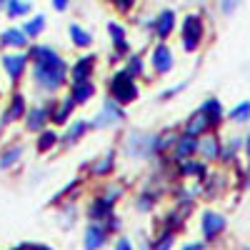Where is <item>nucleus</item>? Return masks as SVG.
I'll return each mask as SVG.
<instances>
[{
  "mask_svg": "<svg viewBox=\"0 0 250 250\" xmlns=\"http://www.w3.org/2000/svg\"><path fill=\"white\" fill-rule=\"evenodd\" d=\"M220 148L223 145H220L215 133H205V135L198 138V155L203 160H218L220 158Z\"/></svg>",
  "mask_w": 250,
  "mask_h": 250,
  "instance_id": "nucleus-25",
  "label": "nucleus"
},
{
  "mask_svg": "<svg viewBox=\"0 0 250 250\" xmlns=\"http://www.w3.org/2000/svg\"><path fill=\"white\" fill-rule=\"evenodd\" d=\"M30 68L28 75L33 80V85L40 95L45 98H58L62 90L68 88V60L62 58L53 45H30L28 48Z\"/></svg>",
  "mask_w": 250,
  "mask_h": 250,
  "instance_id": "nucleus-1",
  "label": "nucleus"
},
{
  "mask_svg": "<svg viewBox=\"0 0 250 250\" xmlns=\"http://www.w3.org/2000/svg\"><path fill=\"white\" fill-rule=\"evenodd\" d=\"M133 243H135V250H153V240H150L148 230H138Z\"/></svg>",
  "mask_w": 250,
  "mask_h": 250,
  "instance_id": "nucleus-38",
  "label": "nucleus"
},
{
  "mask_svg": "<svg viewBox=\"0 0 250 250\" xmlns=\"http://www.w3.org/2000/svg\"><path fill=\"white\" fill-rule=\"evenodd\" d=\"M98 70V55L93 53H85V55H80L73 65L68 68V80L70 83H80V80H93Z\"/></svg>",
  "mask_w": 250,
  "mask_h": 250,
  "instance_id": "nucleus-14",
  "label": "nucleus"
},
{
  "mask_svg": "<svg viewBox=\"0 0 250 250\" xmlns=\"http://www.w3.org/2000/svg\"><path fill=\"white\" fill-rule=\"evenodd\" d=\"M123 68L128 70V75H130V78L140 80V78L145 75V60H143V55H140V53H130V55H125Z\"/></svg>",
  "mask_w": 250,
  "mask_h": 250,
  "instance_id": "nucleus-33",
  "label": "nucleus"
},
{
  "mask_svg": "<svg viewBox=\"0 0 250 250\" xmlns=\"http://www.w3.org/2000/svg\"><path fill=\"white\" fill-rule=\"evenodd\" d=\"M110 243V235L103 230L100 223H88L83 228V250H103Z\"/></svg>",
  "mask_w": 250,
  "mask_h": 250,
  "instance_id": "nucleus-19",
  "label": "nucleus"
},
{
  "mask_svg": "<svg viewBox=\"0 0 250 250\" xmlns=\"http://www.w3.org/2000/svg\"><path fill=\"white\" fill-rule=\"evenodd\" d=\"M80 213H78V200H65L58 205V223L65 228V230H70V228L78 223Z\"/></svg>",
  "mask_w": 250,
  "mask_h": 250,
  "instance_id": "nucleus-28",
  "label": "nucleus"
},
{
  "mask_svg": "<svg viewBox=\"0 0 250 250\" xmlns=\"http://www.w3.org/2000/svg\"><path fill=\"white\" fill-rule=\"evenodd\" d=\"M225 228H228V220L223 213H218V210H203L200 213V230H203L205 240L220 238L225 233Z\"/></svg>",
  "mask_w": 250,
  "mask_h": 250,
  "instance_id": "nucleus-13",
  "label": "nucleus"
},
{
  "mask_svg": "<svg viewBox=\"0 0 250 250\" xmlns=\"http://www.w3.org/2000/svg\"><path fill=\"white\" fill-rule=\"evenodd\" d=\"M100 225H103V230H105L110 238H115V235H120V233H123V218H120V213L108 215V218L103 220Z\"/></svg>",
  "mask_w": 250,
  "mask_h": 250,
  "instance_id": "nucleus-36",
  "label": "nucleus"
},
{
  "mask_svg": "<svg viewBox=\"0 0 250 250\" xmlns=\"http://www.w3.org/2000/svg\"><path fill=\"white\" fill-rule=\"evenodd\" d=\"M68 95L78 108H85L88 103L98 95L95 80H80V83H68Z\"/></svg>",
  "mask_w": 250,
  "mask_h": 250,
  "instance_id": "nucleus-18",
  "label": "nucleus"
},
{
  "mask_svg": "<svg viewBox=\"0 0 250 250\" xmlns=\"http://www.w3.org/2000/svg\"><path fill=\"white\" fill-rule=\"evenodd\" d=\"M248 185H250V173H248Z\"/></svg>",
  "mask_w": 250,
  "mask_h": 250,
  "instance_id": "nucleus-48",
  "label": "nucleus"
},
{
  "mask_svg": "<svg viewBox=\"0 0 250 250\" xmlns=\"http://www.w3.org/2000/svg\"><path fill=\"white\" fill-rule=\"evenodd\" d=\"M160 198H163V188H158V185H143L140 190L135 193V200H133V205H135V210L140 213V215H148V213H153L155 208H158V203H160Z\"/></svg>",
  "mask_w": 250,
  "mask_h": 250,
  "instance_id": "nucleus-12",
  "label": "nucleus"
},
{
  "mask_svg": "<svg viewBox=\"0 0 250 250\" xmlns=\"http://www.w3.org/2000/svg\"><path fill=\"white\" fill-rule=\"evenodd\" d=\"M10 250H55V248L48 245V243H33V240H25V243H18V245L10 248Z\"/></svg>",
  "mask_w": 250,
  "mask_h": 250,
  "instance_id": "nucleus-40",
  "label": "nucleus"
},
{
  "mask_svg": "<svg viewBox=\"0 0 250 250\" xmlns=\"http://www.w3.org/2000/svg\"><path fill=\"white\" fill-rule=\"evenodd\" d=\"M88 133H90V120H88V118H73V120L65 125V130L60 133L58 148H60V150H70V148H75V145L85 138Z\"/></svg>",
  "mask_w": 250,
  "mask_h": 250,
  "instance_id": "nucleus-9",
  "label": "nucleus"
},
{
  "mask_svg": "<svg viewBox=\"0 0 250 250\" xmlns=\"http://www.w3.org/2000/svg\"><path fill=\"white\" fill-rule=\"evenodd\" d=\"M245 153H248V158H250V135L245 138Z\"/></svg>",
  "mask_w": 250,
  "mask_h": 250,
  "instance_id": "nucleus-46",
  "label": "nucleus"
},
{
  "mask_svg": "<svg viewBox=\"0 0 250 250\" xmlns=\"http://www.w3.org/2000/svg\"><path fill=\"white\" fill-rule=\"evenodd\" d=\"M113 5H115L120 13H130L133 5H135V0H113Z\"/></svg>",
  "mask_w": 250,
  "mask_h": 250,
  "instance_id": "nucleus-42",
  "label": "nucleus"
},
{
  "mask_svg": "<svg viewBox=\"0 0 250 250\" xmlns=\"http://www.w3.org/2000/svg\"><path fill=\"white\" fill-rule=\"evenodd\" d=\"M108 35H110V43H113V53L120 60L125 55H130V43H128V30H125V25L110 20V23H108Z\"/></svg>",
  "mask_w": 250,
  "mask_h": 250,
  "instance_id": "nucleus-20",
  "label": "nucleus"
},
{
  "mask_svg": "<svg viewBox=\"0 0 250 250\" xmlns=\"http://www.w3.org/2000/svg\"><path fill=\"white\" fill-rule=\"evenodd\" d=\"M118 168V150L115 148H108V150H103L98 153L90 163H88V175L95 178V180H105L115 173Z\"/></svg>",
  "mask_w": 250,
  "mask_h": 250,
  "instance_id": "nucleus-8",
  "label": "nucleus"
},
{
  "mask_svg": "<svg viewBox=\"0 0 250 250\" xmlns=\"http://www.w3.org/2000/svg\"><path fill=\"white\" fill-rule=\"evenodd\" d=\"M83 193V180L80 178H73L70 183H65L62 188H58L55 195L48 200V205H60V203H65V200H78Z\"/></svg>",
  "mask_w": 250,
  "mask_h": 250,
  "instance_id": "nucleus-27",
  "label": "nucleus"
},
{
  "mask_svg": "<svg viewBox=\"0 0 250 250\" xmlns=\"http://www.w3.org/2000/svg\"><path fill=\"white\" fill-rule=\"evenodd\" d=\"M25 153H28V148H25V143L23 140H10V143H5L3 148H0V170L3 173H8V170H15L20 163H23V158H25Z\"/></svg>",
  "mask_w": 250,
  "mask_h": 250,
  "instance_id": "nucleus-11",
  "label": "nucleus"
},
{
  "mask_svg": "<svg viewBox=\"0 0 250 250\" xmlns=\"http://www.w3.org/2000/svg\"><path fill=\"white\" fill-rule=\"evenodd\" d=\"M128 120V110L125 105L115 103L113 98H103L100 108L95 110V115L90 118V133H103V130H110V128H118Z\"/></svg>",
  "mask_w": 250,
  "mask_h": 250,
  "instance_id": "nucleus-3",
  "label": "nucleus"
},
{
  "mask_svg": "<svg viewBox=\"0 0 250 250\" xmlns=\"http://www.w3.org/2000/svg\"><path fill=\"white\" fill-rule=\"evenodd\" d=\"M203 20L198 15H185L183 18V33H180V43H183V50L185 53H193L198 50L200 45V40H203Z\"/></svg>",
  "mask_w": 250,
  "mask_h": 250,
  "instance_id": "nucleus-10",
  "label": "nucleus"
},
{
  "mask_svg": "<svg viewBox=\"0 0 250 250\" xmlns=\"http://www.w3.org/2000/svg\"><path fill=\"white\" fill-rule=\"evenodd\" d=\"M228 118H230L233 123H248V120H250V100L238 103V105L228 113Z\"/></svg>",
  "mask_w": 250,
  "mask_h": 250,
  "instance_id": "nucleus-37",
  "label": "nucleus"
},
{
  "mask_svg": "<svg viewBox=\"0 0 250 250\" xmlns=\"http://www.w3.org/2000/svg\"><path fill=\"white\" fill-rule=\"evenodd\" d=\"M53 105H55V98H45L35 105L28 108L25 118H23V130L30 133V135H38L40 130H45L50 125V113H53Z\"/></svg>",
  "mask_w": 250,
  "mask_h": 250,
  "instance_id": "nucleus-5",
  "label": "nucleus"
},
{
  "mask_svg": "<svg viewBox=\"0 0 250 250\" xmlns=\"http://www.w3.org/2000/svg\"><path fill=\"white\" fill-rule=\"evenodd\" d=\"M78 110V105L70 100V95H60L55 98V105H53V113H50V125L53 128H60V125H68L73 120V113Z\"/></svg>",
  "mask_w": 250,
  "mask_h": 250,
  "instance_id": "nucleus-16",
  "label": "nucleus"
},
{
  "mask_svg": "<svg viewBox=\"0 0 250 250\" xmlns=\"http://www.w3.org/2000/svg\"><path fill=\"white\" fill-rule=\"evenodd\" d=\"M68 35H70L73 48H78V50H85V48H90V45H93V35H90L85 28H83V25H78V23H70Z\"/></svg>",
  "mask_w": 250,
  "mask_h": 250,
  "instance_id": "nucleus-30",
  "label": "nucleus"
},
{
  "mask_svg": "<svg viewBox=\"0 0 250 250\" xmlns=\"http://www.w3.org/2000/svg\"><path fill=\"white\" fill-rule=\"evenodd\" d=\"M183 133L190 135V138H200V135H205V133H210V120H208V115L198 108L195 113H190V118L185 120Z\"/></svg>",
  "mask_w": 250,
  "mask_h": 250,
  "instance_id": "nucleus-22",
  "label": "nucleus"
},
{
  "mask_svg": "<svg viewBox=\"0 0 250 250\" xmlns=\"http://www.w3.org/2000/svg\"><path fill=\"white\" fill-rule=\"evenodd\" d=\"M45 25H48V18L43 15V13H38V15H33V18H28L25 23H23V30L30 40H35V38H40L43 35V30H45Z\"/></svg>",
  "mask_w": 250,
  "mask_h": 250,
  "instance_id": "nucleus-32",
  "label": "nucleus"
},
{
  "mask_svg": "<svg viewBox=\"0 0 250 250\" xmlns=\"http://www.w3.org/2000/svg\"><path fill=\"white\" fill-rule=\"evenodd\" d=\"M170 155H173V160L178 163V160H188V158H193V155H198V138H190V135H178V140H175V145H173V150H170Z\"/></svg>",
  "mask_w": 250,
  "mask_h": 250,
  "instance_id": "nucleus-24",
  "label": "nucleus"
},
{
  "mask_svg": "<svg viewBox=\"0 0 250 250\" xmlns=\"http://www.w3.org/2000/svg\"><path fill=\"white\" fill-rule=\"evenodd\" d=\"M68 5H70V0H53V8H55L58 13H62V10H68Z\"/></svg>",
  "mask_w": 250,
  "mask_h": 250,
  "instance_id": "nucleus-44",
  "label": "nucleus"
},
{
  "mask_svg": "<svg viewBox=\"0 0 250 250\" xmlns=\"http://www.w3.org/2000/svg\"><path fill=\"white\" fill-rule=\"evenodd\" d=\"M183 88H185V83H178V85H173V88H165V90H160L158 100H160V103H163V100H170V98H175Z\"/></svg>",
  "mask_w": 250,
  "mask_h": 250,
  "instance_id": "nucleus-41",
  "label": "nucleus"
},
{
  "mask_svg": "<svg viewBox=\"0 0 250 250\" xmlns=\"http://www.w3.org/2000/svg\"><path fill=\"white\" fill-rule=\"evenodd\" d=\"M175 235H178V233L160 228L158 235L153 238V250H173V245H175Z\"/></svg>",
  "mask_w": 250,
  "mask_h": 250,
  "instance_id": "nucleus-35",
  "label": "nucleus"
},
{
  "mask_svg": "<svg viewBox=\"0 0 250 250\" xmlns=\"http://www.w3.org/2000/svg\"><path fill=\"white\" fill-rule=\"evenodd\" d=\"M58 143H60V133L53 128V125H48L45 130H40L35 135V153L38 155H48L58 148Z\"/></svg>",
  "mask_w": 250,
  "mask_h": 250,
  "instance_id": "nucleus-23",
  "label": "nucleus"
},
{
  "mask_svg": "<svg viewBox=\"0 0 250 250\" xmlns=\"http://www.w3.org/2000/svg\"><path fill=\"white\" fill-rule=\"evenodd\" d=\"M108 98H113L115 103H120V105H130V103H135L140 98L138 80L130 78L125 68L113 70V75L108 78Z\"/></svg>",
  "mask_w": 250,
  "mask_h": 250,
  "instance_id": "nucleus-4",
  "label": "nucleus"
},
{
  "mask_svg": "<svg viewBox=\"0 0 250 250\" xmlns=\"http://www.w3.org/2000/svg\"><path fill=\"white\" fill-rule=\"evenodd\" d=\"M180 250H205V243H185Z\"/></svg>",
  "mask_w": 250,
  "mask_h": 250,
  "instance_id": "nucleus-45",
  "label": "nucleus"
},
{
  "mask_svg": "<svg viewBox=\"0 0 250 250\" xmlns=\"http://www.w3.org/2000/svg\"><path fill=\"white\" fill-rule=\"evenodd\" d=\"M238 3H240V0H223L220 10H223V13H233V10L238 8Z\"/></svg>",
  "mask_w": 250,
  "mask_h": 250,
  "instance_id": "nucleus-43",
  "label": "nucleus"
},
{
  "mask_svg": "<svg viewBox=\"0 0 250 250\" xmlns=\"http://www.w3.org/2000/svg\"><path fill=\"white\" fill-rule=\"evenodd\" d=\"M113 250H135V243H133V238L130 235H115V240H113Z\"/></svg>",
  "mask_w": 250,
  "mask_h": 250,
  "instance_id": "nucleus-39",
  "label": "nucleus"
},
{
  "mask_svg": "<svg viewBox=\"0 0 250 250\" xmlns=\"http://www.w3.org/2000/svg\"><path fill=\"white\" fill-rule=\"evenodd\" d=\"M0 48H5V50H28L30 38L20 28H5L3 33H0Z\"/></svg>",
  "mask_w": 250,
  "mask_h": 250,
  "instance_id": "nucleus-21",
  "label": "nucleus"
},
{
  "mask_svg": "<svg viewBox=\"0 0 250 250\" xmlns=\"http://www.w3.org/2000/svg\"><path fill=\"white\" fill-rule=\"evenodd\" d=\"M28 108H30V105H28V95L20 90V88L10 90V98H8V103H5V108L0 110V130L10 128V125H15V123H23Z\"/></svg>",
  "mask_w": 250,
  "mask_h": 250,
  "instance_id": "nucleus-6",
  "label": "nucleus"
},
{
  "mask_svg": "<svg viewBox=\"0 0 250 250\" xmlns=\"http://www.w3.org/2000/svg\"><path fill=\"white\" fill-rule=\"evenodd\" d=\"M5 5H8V0H0V10H5Z\"/></svg>",
  "mask_w": 250,
  "mask_h": 250,
  "instance_id": "nucleus-47",
  "label": "nucleus"
},
{
  "mask_svg": "<svg viewBox=\"0 0 250 250\" xmlns=\"http://www.w3.org/2000/svg\"><path fill=\"white\" fill-rule=\"evenodd\" d=\"M0 68H3L8 83L15 90L20 83H23V78L28 75L30 58H28V53H3V55H0Z\"/></svg>",
  "mask_w": 250,
  "mask_h": 250,
  "instance_id": "nucleus-7",
  "label": "nucleus"
},
{
  "mask_svg": "<svg viewBox=\"0 0 250 250\" xmlns=\"http://www.w3.org/2000/svg\"><path fill=\"white\" fill-rule=\"evenodd\" d=\"M243 250H250V245H248V248H243Z\"/></svg>",
  "mask_w": 250,
  "mask_h": 250,
  "instance_id": "nucleus-49",
  "label": "nucleus"
},
{
  "mask_svg": "<svg viewBox=\"0 0 250 250\" xmlns=\"http://www.w3.org/2000/svg\"><path fill=\"white\" fill-rule=\"evenodd\" d=\"M115 213V205H110L105 198H100L98 193H93V198L88 200L85 205V210H83V215H85L88 223H103L108 215Z\"/></svg>",
  "mask_w": 250,
  "mask_h": 250,
  "instance_id": "nucleus-17",
  "label": "nucleus"
},
{
  "mask_svg": "<svg viewBox=\"0 0 250 250\" xmlns=\"http://www.w3.org/2000/svg\"><path fill=\"white\" fill-rule=\"evenodd\" d=\"M30 10H33V3H30V0H8V5H5V15H8L10 20L25 18Z\"/></svg>",
  "mask_w": 250,
  "mask_h": 250,
  "instance_id": "nucleus-34",
  "label": "nucleus"
},
{
  "mask_svg": "<svg viewBox=\"0 0 250 250\" xmlns=\"http://www.w3.org/2000/svg\"><path fill=\"white\" fill-rule=\"evenodd\" d=\"M150 65H153L155 75H168L173 70L175 58H173V50L165 45V40H160V43L150 50Z\"/></svg>",
  "mask_w": 250,
  "mask_h": 250,
  "instance_id": "nucleus-15",
  "label": "nucleus"
},
{
  "mask_svg": "<svg viewBox=\"0 0 250 250\" xmlns=\"http://www.w3.org/2000/svg\"><path fill=\"white\" fill-rule=\"evenodd\" d=\"M173 30H175V13L173 10H160L158 18H155V23H153V33L160 40H165Z\"/></svg>",
  "mask_w": 250,
  "mask_h": 250,
  "instance_id": "nucleus-29",
  "label": "nucleus"
},
{
  "mask_svg": "<svg viewBox=\"0 0 250 250\" xmlns=\"http://www.w3.org/2000/svg\"><path fill=\"white\" fill-rule=\"evenodd\" d=\"M200 110L208 115V120H210V128H218V125L223 123L225 110H223V105H220V100H218V98H208L203 105H200Z\"/></svg>",
  "mask_w": 250,
  "mask_h": 250,
  "instance_id": "nucleus-31",
  "label": "nucleus"
},
{
  "mask_svg": "<svg viewBox=\"0 0 250 250\" xmlns=\"http://www.w3.org/2000/svg\"><path fill=\"white\" fill-rule=\"evenodd\" d=\"M120 153L128 160H135V163L155 160L158 158L155 133H150V130H130V133H125L123 143H120Z\"/></svg>",
  "mask_w": 250,
  "mask_h": 250,
  "instance_id": "nucleus-2",
  "label": "nucleus"
},
{
  "mask_svg": "<svg viewBox=\"0 0 250 250\" xmlns=\"http://www.w3.org/2000/svg\"><path fill=\"white\" fill-rule=\"evenodd\" d=\"M175 175L178 178H205L208 175V165L195 160V158H188V160H178L175 163Z\"/></svg>",
  "mask_w": 250,
  "mask_h": 250,
  "instance_id": "nucleus-26",
  "label": "nucleus"
}]
</instances>
